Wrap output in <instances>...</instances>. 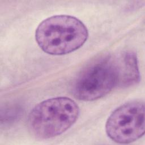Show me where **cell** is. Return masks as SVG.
Instances as JSON below:
<instances>
[{"label": "cell", "mask_w": 145, "mask_h": 145, "mask_svg": "<svg viewBox=\"0 0 145 145\" xmlns=\"http://www.w3.org/2000/svg\"><path fill=\"white\" fill-rule=\"evenodd\" d=\"M79 108L67 97H57L44 100L31 111L28 125L32 134L46 139L59 135L77 120Z\"/></svg>", "instance_id": "cell-2"}, {"label": "cell", "mask_w": 145, "mask_h": 145, "mask_svg": "<svg viewBox=\"0 0 145 145\" xmlns=\"http://www.w3.org/2000/svg\"><path fill=\"white\" fill-rule=\"evenodd\" d=\"M88 31L78 18L67 15H54L44 19L37 26L35 39L45 53L63 55L80 48L87 41Z\"/></svg>", "instance_id": "cell-1"}, {"label": "cell", "mask_w": 145, "mask_h": 145, "mask_svg": "<svg viewBox=\"0 0 145 145\" xmlns=\"http://www.w3.org/2000/svg\"><path fill=\"white\" fill-rule=\"evenodd\" d=\"M119 72L116 57L100 58L89 63L78 75L72 86L74 96L82 101L100 99L118 86Z\"/></svg>", "instance_id": "cell-3"}, {"label": "cell", "mask_w": 145, "mask_h": 145, "mask_svg": "<svg viewBox=\"0 0 145 145\" xmlns=\"http://www.w3.org/2000/svg\"><path fill=\"white\" fill-rule=\"evenodd\" d=\"M144 103L141 100L130 101L116 108L105 124L108 137L120 144L139 139L144 135Z\"/></svg>", "instance_id": "cell-4"}, {"label": "cell", "mask_w": 145, "mask_h": 145, "mask_svg": "<svg viewBox=\"0 0 145 145\" xmlns=\"http://www.w3.org/2000/svg\"><path fill=\"white\" fill-rule=\"evenodd\" d=\"M116 58L119 72L118 86L127 87L138 83L140 73L135 53L127 51Z\"/></svg>", "instance_id": "cell-5"}]
</instances>
